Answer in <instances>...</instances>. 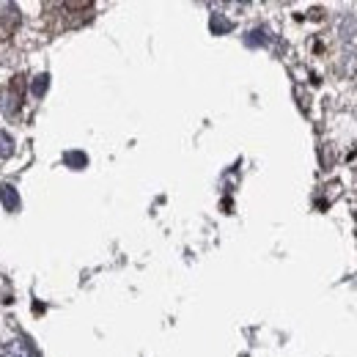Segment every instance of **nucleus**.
<instances>
[{"mask_svg": "<svg viewBox=\"0 0 357 357\" xmlns=\"http://www.w3.org/2000/svg\"><path fill=\"white\" fill-rule=\"evenodd\" d=\"M66 160H69V162H77V165H86V157H83V154H69Z\"/></svg>", "mask_w": 357, "mask_h": 357, "instance_id": "39448f33", "label": "nucleus"}, {"mask_svg": "<svg viewBox=\"0 0 357 357\" xmlns=\"http://www.w3.org/2000/svg\"><path fill=\"white\" fill-rule=\"evenodd\" d=\"M212 28H215V31H228V28H231V22H223L220 17H215V20H212Z\"/></svg>", "mask_w": 357, "mask_h": 357, "instance_id": "20e7f679", "label": "nucleus"}, {"mask_svg": "<svg viewBox=\"0 0 357 357\" xmlns=\"http://www.w3.org/2000/svg\"><path fill=\"white\" fill-rule=\"evenodd\" d=\"M11 149H14V143H11V137L6 132H0V160H6L8 154H11Z\"/></svg>", "mask_w": 357, "mask_h": 357, "instance_id": "f03ea898", "label": "nucleus"}, {"mask_svg": "<svg viewBox=\"0 0 357 357\" xmlns=\"http://www.w3.org/2000/svg\"><path fill=\"white\" fill-rule=\"evenodd\" d=\"M3 201H6V206H17V192H14V187H3Z\"/></svg>", "mask_w": 357, "mask_h": 357, "instance_id": "7ed1b4c3", "label": "nucleus"}, {"mask_svg": "<svg viewBox=\"0 0 357 357\" xmlns=\"http://www.w3.org/2000/svg\"><path fill=\"white\" fill-rule=\"evenodd\" d=\"M0 357H31V352L22 344H8V347H0Z\"/></svg>", "mask_w": 357, "mask_h": 357, "instance_id": "f257e3e1", "label": "nucleus"}]
</instances>
